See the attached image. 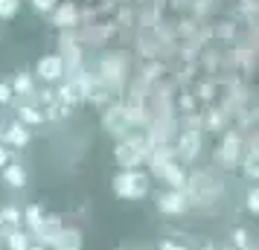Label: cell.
<instances>
[{
	"label": "cell",
	"mask_w": 259,
	"mask_h": 250,
	"mask_svg": "<svg viewBox=\"0 0 259 250\" xmlns=\"http://www.w3.org/2000/svg\"><path fill=\"white\" fill-rule=\"evenodd\" d=\"M53 247L56 250H82V236L76 230H61L59 236L53 238Z\"/></svg>",
	"instance_id": "ba28073f"
},
{
	"label": "cell",
	"mask_w": 259,
	"mask_h": 250,
	"mask_svg": "<svg viewBox=\"0 0 259 250\" xmlns=\"http://www.w3.org/2000/svg\"><path fill=\"white\" fill-rule=\"evenodd\" d=\"M21 215L26 218V224H29V230H32V233H38V230H41V224H44V210H41L38 204H29L26 210H21ZM32 233H29V236H32Z\"/></svg>",
	"instance_id": "8fae6325"
},
{
	"label": "cell",
	"mask_w": 259,
	"mask_h": 250,
	"mask_svg": "<svg viewBox=\"0 0 259 250\" xmlns=\"http://www.w3.org/2000/svg\"><path fill=\"white\" fill-rule=\"evenodd\" d=\"M35 76L44 84L61 82V79H64V59H61V56H56V53L41 56V59L35 61Z\"/></svg>",
	"instance_id": "7a4b0ae2"
},
{
	"label": "cell",
	"mask_w": 259,
	"mask_h": 250,
	"mask_svg": "<svg viewBox=\"0 0 259 250\" xmlns=\"http://www.w3.org/2000/svg\"><path fill=\"white\" fill-rule=\"evenodd\" d=\"M0 172H3V180H6L9 186H15V189H24L26 186V169L21 166V163H15L12 160L9 166H3Z\"/></svg>",
	"instance_id": "8992f818"
},
{
	"label": "cell",
	"mask_w": 259,
	"mask_h": 250,
	"mask_svg": "<svg viewBox=\"0 0 259 250\" xmlns=\"http://www.w3.org/2000/svg\"><path fill=\"white\" fill-rule=\"evenodd\" d=\"M15 96H32L35 93V84H32V76L29 73H15V79L9 82Z\"/></svg>",
	"instance_id": "9c48e42d"
},
{
	"label": "cell",
	"mask_w": 259,
	"mask_h": 250,
	"mask_svg": "<svg viewBox=\"0 0 259 250\" xmlns=\"http://www.w3.org/2000/svg\"><path fill=\"white\" fill-rule=\"evenodd\" d=\"M29 250H47L44 244H29Z\"/></svg>",
	"instance_id": "cb8c5ba5"
},
{
	"label": "cell",
	"mask_w": 259,
	"mask_h": 250,
	"mask_svg": "<svg viewBox=\"0 0 259 250\" xmlns=\"http://www.w3.org/2000/svg\"><path fill=\"white\" fill-rule=\"evenodd\" d=\"M9 163H12V152L0 145V169H3V166H9Z\"/></svg>",
	"instance_id": "44dd1931"
},
{
	"label": "cell",
	"mask_w": 259,
	"mask_h": 250,
	"mask_svg": "<svg viewBox=\"0 0 259 250\" xmlns=\"http://www.w3.org/2000/svg\"><path fill=\"white\" fill-rule=\"evenodd\" d=\"M233 241L239 244V247H247V233H245V230H236V233H233Z\"/></svg>",
	"instance_id": "7402d4cb"
},
{
	"label": "cell",
	"mask_w": 259,
	"mask_h": 250,
	"mask_svg": "<svg viewBox=\"0 0 259 250\" xmlns=\"http://www.w3.org/2000/svg\"><path fill=\"white\" fill-rule=\"evenodd\" d=\"M117 160H119V166H122V169H134L137 163H140V155H137V145L122 143V145L117 148Z\"/></svg>",
	"instance_id": "30bf717a"
},
{
	"label": "cell",
	"mask_w": 259,
	"mask_h": 250,
	"mask_svg": "<svg viewBox=\"0 0 259 250\" xmlns=\"http://www.w3.org/2000/svg\"><path fill=\"white\" fill-rule=\"evenodd\" d=\"M157 210L166 215H184L187 213V195L184 189H166L157 195Z\"/></svg>",
	"instance_id": "3957f363"
},
{
	"label": "cell",
	"mask_w": 259,
	"mask_h": 250,
	"mask_svg": "<svg viewBox=\"0 0 259 250\" xmlns=\"http://www.w3.org/2000/svg\"><path fill=\"white\" fill-rule=\"evenodd\" d=\"M12 102H15V93L9 82H0V105H12Z\"/></svg>",
	"instance_id": "d6986e66"
},
{
	"label": "cell",
	"mask_w": 259,
	"mask_h": 250,
	"mask_svg": "<svg viewBox=\"0 0 259 250\" xmlns=\"http://www.w3.org/2000/svg\"><path fill=\"white\" fill-rule=\"evenodd\" d=\"M181 155H184V160H192L198 155V134L195 131H187L181 137Z\"/></svg>",
	"instance_id": "5bb4252c"
},
{
	"label": "cell",
	"mask_w": 259,
	"mask_h": 250,
	"mask_svg": "<svg viewBox=\"0 0 259 250\" xmlns=\"http://www.w3.org/2000/svg\"><path fill=\"white\" fill-rule=\"evenodd\" d=\"M29 3L38 15H53V9L59 6V0H29Z\"/></svg>",
	"instance_id": "e0dca14e"
},
{
	"label": "cell",
	"mask_w": 259,
	"mask_h": 250,
	"mask_svg": "<svg viewBox=\"0 0 259 250\" xmlns=\"http://www.w3.org/2000/svg\"><path fill=\"white\" fill-rule=\"evenodd\" d=\"M29 233L26 230H9V236H6V244H9V250H29Z\"/></svg>",
	"instance_id": "4fadbf2b"
},
{
	"label": "cell",
	"mask_w": 259,
	"mask_h": 250,
	"mask_svg": "<svg viewBox=\"0 0 259 250\" xmlns=\"http://www.w3.org/2000/svg\"><path fill=\"white\" fill-rule=\"evenodd\" d=\"M35 99H38V105L50 108V105H53V102H56V90H50V87H44V90H41V93L35 96Z\"/></svg>",
	"instance_id": "ffe728a7"
},
{
	"label": "cell",
	"mask_w": 259,
	"mask_h": 250,
	"mask_svg": "<svg viewBox=\"0 0 259 250\" xmlns=\"http://www.w3.org/2000/svg\"><path fill=\"white\" fill-rule=\"evenodd\" d=\"M50 18H53V24H56V26L73 24V21H76V9H73L70 3H59V6L53 9V15H50Z\"/></svg>",
	"instance_id": "7c38bea8"
},
{
	"label": "cell",
	"mask_w": 259,
	"mask_h": 250,
	"mask_svg": "<svg viewBox=\"0 0 259 250\" xmlns=\"http://www.w3.org/2000/svg\"><path fill=\"white\" fill-rule=\"evenodd\" d=\"M157 172L163 175V180H169V183H172V189H184V180H187L184 166H178V163H160V166H157Z\"/></svg>",
	"instance_id": "5b68a950"
},
{
	"label": "cell",
	"mask_w": 259,
	"mask_h": 250,
	"mask_svg": "<svg viewBox=\"0 0 259 250\" xmlns=\"http://www.w3.org/2000/svg\"><path fill=\"white\" fill-rule=\"evenodd\" d=\"M245 207H247V213H253V215L259 213V195H256V189H247V195H245Z\"/></svg>",
	"instance_id": "ac0fdd59"
},
{
	"label": "cell",
	"mask_w": 259,
	"mask_h": 250,
	"mask_svg": "<svg viewBox=\"0 0 259 250\" xmlns=\"http://www.w3.org/2000/svg\"><path fill=\"white\" fill-rule=\"evenodd\" d=\"M157 250H187V247H184V244H175V241H160Z\"/></svg>",
	"instance_id": "603a6c76"
},
{
	"label": "cell",
	"mask_w": 259,
	"mask_h": 250,
	"mask_svg": "<svg viewBox=\"0 0 259 250\" xmlns=\"http://www.w3.org/2000/svg\"><path fill=\"white\" fill-rule=\"evenodd\" d=\"M21 210L18 207H0V224H12V227H18L21 224Z\"/></svg>",
	"instance_id": "9a60e30c"
},
{
	"label": "cell",
	"mask_w": 259,
	"mask_h": 250,
	"mask_svg": "<svg viewBox=\"0 0 259 250\" xmlns=\"http://www.w3.org/2000/svg\"><path fill=\"white\" fill-rule=\"evenodd\" d=\"M21 12V0H0V21H12Z\"/></svg>",
	"instance_id": "2e32d148"
},
{
	"label": "cell",
	"mask_w": 259,
	"mask_h": 250,
	"mask_svg": "<svg viewBox=\"0 0 259 250\" xmlns=\"http://www.w3.org/2000/svg\"><path fill=\"white\" fill-rule=\"evenodd\" d=\"M0 140H3V143H9L12 148H26V145L32 143V134H29V128H26V125H21V122L15 119V122H9V125L3 128Z\"/></svg>",
	"instance_id": "277c9868"
},
{
	"label": "cell",
	"mask_w": 259,
	"mask_h": 250,
	"mask_svg": "<svg viewBox=\"0 0 259 250\" xmlns=\"http://www.w3.org/2000/svg\"><path fill=\"white\" fill-rule=\"evenodd\" d=\"M18 122H21V125H26V128H29V125H44V111H41V108L38 105H18Z\"/></svg>",
	"instance_id": "52a82bcc"
},
{
	"label": "cell",
	"mask_w": 259,
	"mask_h": 250,
	"mask_svg": "<svg viewBox=\"0 0 259 250\" xmlns=\"http://www.w3.org/2000/svg\"><path fill=\"white\" fill-rule=\"evenodd\" d=\"M111 186H114V195L125 198V201H137V198L149 195V178L143 172H137V169H122Z\"/></svg>",
	"instance_id": "6da1fadb"
}]
</instances>
